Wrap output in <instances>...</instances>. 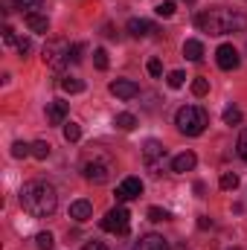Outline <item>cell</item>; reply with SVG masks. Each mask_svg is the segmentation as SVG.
Here are the masks:
<instances>
[{
	"label": "cell",
	"instance_id": "44dd1931",
	"mask_svg": "<svg viewBox=\"0 0 247 250\" xmlns=\"http://www.w3.org/2000/svg\"><path fill=\"white\" fill-rule=\"evenodd\" d=\"M114 125H117L120 131H134V128H137V117H134V114H117Z\"/></svg>",
	"mask_w": 247,
	"mask_h": 250
},
{
	"label": "cell",
	"instance_id": "9a60e30c",
	"mask_svg": "<svg viewBox=\"0 0 247 250\" xmlns=\"http://www.w3.org/2000/svg\"><path fill=\"white\" fill-rule=\"evenodd\" d=\"M134 250H169V242L163 236H157V233H148L134 245Z\"/></svg>",
	"mask_w": 247,
	"mask_h": 250
},
{
	"label": "cell",
	"instance_id": "7a4b0ae2",
	"mask_svg": "<svg viewBox=\"0 0 247 250\" xmlns=\"http://www.w3.org/2000/svg\"><path fill=\"white\" fill-rule=\"evenodd\" d=\"M175 125H178V131L186 134V137H198V134H204V128L209 125V117H206V111L198 108V105H184V108L175 114Z\"/></svg>",
	"mask_w": 247,
	"mask_h": 250
},
{
	"label": "cell",
	"instance_id": "1f68e13d",
	"mask_svg": "<svg viewBox=\"0 0 247 250\" xmlns=\"http://www.w3.org/2000/svg\"><path fill=\"white\" fill-rule=\"evenodd\" d=\"M166 218H169L166 209H160V207H148V221H166Z\"/></svg>",
	"mask_w": 247,
	"mask_h": 250
},
{
	"label": "cell",
	"instance_id": "484cf974",
	"mask_svg": "<svg viewBox=\"0 0 247 250\" xmlns=\"http://www.w3.org/2000/svg\"><path fill=\"white\" fill-rule=\"evenodd\" d=\"M29 154H32V146H29V143H21V140H18V143L12 146V157L21 160V157H29Z\"/></svg>",
	"mask_w": 247,
	"mask_h": 250
},
{
	"label": "cell",
	"instance_id": "f35d334b",
	"mask_svg": "<svg viewBox=\"0 0 247 250\" xmlns=\"http://www.w3.org/2000/svg\"><path fill=\"white\" fill-rule=\"evenodd\" d=\"M82 250H108V248H105L102 242H87V245H84Z\"/></svg>",
	"mask_w": 247,
	"mask_h": 250
},
{
	"label": "cell",
	"instance_id": "4316f807",
	"mask_svg": "<svg viewBox=\"0 0 247 250\" xmlns=\"http://www.w3.org/2000/svg\"><path fill=\"white\" fill-rule=\"evenodd\" d=\"M221 189H227V192L230 189H239V175L236 172H224L221 175Z\"/></svg>",
	"mask_w": 247,
	"mask_h": 250
},
{
	"label": "cell",
	"instance_id": "5b68a950",
	"mask_svg": "<svg viewBox=\"0 0 247 250\" xmlns=\"http://www.w3.org/2000/svg\"><path fill=\"white\" fill-rule=\"evenodd\" d=\"M111 172H114V163L108 157H90L84 160L82 166V175L90 181V184H108L111 181Z\"/></svg>",
	"mask_w": 247,
	"mask_h": 250
},
{
	"label": "cell",
	"instance_id": "d6a6232c",
	"mask_svg": "<svg viewBox=\"0 0 247 250\" xmlns=\"http://www.w3.org/2000/svg\"><path fill=\"white\" fill-rule=\"evenodd\" d=\"M239 157L247 163V128L242 131V137H239Z\"/></svg>",
	"mask_w": 247,
	"mask_h": 250
},
{
	"label": "cell",
	"instance_id": "7c38bea8",
	"mask_svg": "<svg viewBox=\"0 0 247 250\" xmlns=\"http://www.w3.org/2000/svg\"><path fill=\"white\" fill-rule=\"evenodd\" d=\"M195 163H198L195 151H181V154H175V157H172V172H178V175L192 172V169H195Z\"/></svg>",
	"mask_w": 247,
	"mask_h": 250
},
{
	"label": "cell",
	"instance_id": "6da1fadb",
	"mask_svg": "<svg viewBox=\"0 0 247 250\" xmlns=\"http://www.w3.org/2000/svg\"><path fill=\"white\" fill-rule=\"evenodd\" d=\"M21 207L32 218H50L59 207V192L47 181H29L21 189Z\"/></svg>",
	"mask_w": 247,
	"mask_h": 250
},
{
	"label": "cell",
	"instance_id": "8fae6325",
	"mask_svg": "<svg viewBox=\"0 0 247 250\" xmlns=\"http://www.w3.org/2000/svg\"><path fill=\"white\" fill-rule=\"evenodd\" d=\"M70 218H73V221H79V224H84L87 218H93V204H90V201H84V198L73 201V204H70Z\"/></svg>",
	"mask_w": 247,
	"mask_h": 250
},
{
	"label": "cell",
	"instance_id": "9c48e42d",
	"mask_svg": "<svg viewBox=\"0 0 247 250\" xmlns=\"http://www.w3.org/2000/svg\"><path fill=\"white\" fill-rule=\"evenodd\" d=\"M143 195V181L140 178H125L123 187L117 189V201L123 204V201H131V198H140Z\"/></svg>",
	"mask_w": 247,
	"mask_h": 250
},
{
	"label": "cell",
	"instance_id": "ffe728a7",
	"mask_svg": "<svg viewBox=\"0 0 247 250\" xmlns=\"http://www.w3.org/2000/svg\"><path fill=\"white\" fill-rule=\"evenodd\" d=\"M15 6L23 9L26 15H35V12H41V9L47 6V0H15Z\"/></svg>",
	"mask_w": 247,
	"mask_h": 250
},
{
	"label": "cell",
	"instance_id": "f546056e",
	"mask_svg": "<svg viewBox=\"0 0 247 250\" xmlns=\"http://www.w3.org/2000/svg\"><path fill=\"white\" fill-rule=\"evenodd\" d=\"M192 93H195V96H206V93H209V82H206V79H195V82H192Z\"/></svg>",
	"mask_w": 247,
	"mask_h": 250
},
{
	"label": "cell",
	"instance_id": "30bf717a",
	"mask_svg": "<svg viewBox=\"0 0 247 250\" xmlns=\"http://www.w3.org/2000/svg\"><path fill=\"white\" fill-rule=\"evenodd\" d=\"M67 111H70V105H67V102H62V99L47 102V123H50V125H64V120H67Z\"/></svg>",
	"mask_w": 247,
	"mask_h": 250
},
{
	"label": "cell",
	"instance_id": "d6986e66",
	"mask_svg": "<svg viewBox=\"0 0 247 250\" xmlns=\"http://www.w3.org/2000/svg\"><path fill=\"white\" fill-rule=\"evenodd\" d=\"M62 90L64 93H82V90H84V82L76 79V76H64L62 79Z\"/></svg>",
	"mask_w": 247,
	"mask_h": 250
},
{
	"label": "cell",
	"instance_id": "836d02e7",
	"mask_svg": "<svg viewBox=\"0 0 247 250\" xmlns=\"http://www.w3.org/2000/svg\"><path fill=\"white\" fill-rule=\"evenodd\" d=\"M82 53H84V47H82V44H73V47H70V62L79 64L82 62Z\"/></svg>",
	"mask_w": 247,
	"mask_h": 250
},
{
	"label": "cell",
	"instance_id": "d590c367",
	"mask_svg": "<svg viewBox=\"0 0 247 250\" xmlns=\"http://www.w3.org/2000/svg\"><path fill=\"white\" fill-rule=\"evenodd\" d=\"M15 47H18V53H21V56H26V53L32 50V44H29V38H18V44H15Z\"/></svg>",
	"mask_w": 247,
	"mask_h": 250
},
{
	"label": "cell",
	"instance_id": "e0dca14e",
	"mask_svg": "<svg viewBox=\"0 0 247 250\" xmlns=\"http://www.w3.org/2000/svg\"><path fill=\"white\" fill-rule=\"evenodd\" d=\"M184 59H189V62H201L204 59V44L198 38H189L184 44Z\"/></svg>",
	"mask_w": 247,
	"mask_h": 250
},
{
	"label": "cell",
	"instance_id": "e575fe53",
	"mask_svg": "<svg viewBox=\"0 0 247 250\" xmlns=\"http://www.w3.org/2000/svg\"><path fill=\"white\" fill-rule=\"evenodd\" d=\"M148 73H151L154 79H157V76H163V64L157 62V59H151V62H148Z\"/></svg>",
	"mask_w": 247,
	"mask_h": 250
},
{
	"label": "cell",
	"instance_id": "60d3db41",
	"mask_svg": "<svg viewBox=\"0 0 247 250\" xmlns=\"http://www.w3.org/2000/svg\"><path fill=\"white\" fill-rule=\"evenodd\" d=\"M233 250H239V248H233Z\"/></svg>",
	"mask_w": 247,
	"mask_h": 250
},
{
	"label": "cell",
	"instance_id": "cb8c5ba5",
	"mask_svg": "<svg viewBox=\"0 0 247 250\" xmlns=\"http://www.w3.org/2000/svg\"><path fill=\"white\" fill-rule=\"evenodd\" d=\"M82 137V125L79 123H64V140L67 143H76Z\"/></svg>",
	"mask_w": 247,
	"mask_h": 250
},
{
	"label": "cell",
	"instance_id": "2e32d148",
	"mask_svg": "<svg viewBox=\"0 0 247 250\" xmlns=\"http://www.w3.org/2000/svg\"><path fill=\"white\" fill-rule=\"evenodd\" d=\"M23 21H26V26H29L32 32H50V18L41 15V12H35V15H23Z\"/></svg>",
	"mask_w": 247,
	"mask_h": 250
},
{
	"label": "cell",
	"instance_id": "4dcf8cb0",
	"mask_svg": "<svg viewBox=\"0 0 247 250\" xmlns=\"http://www.w3.org/2000/svg\"><path fill=\"white\" fill-rule=\"evenodd\" d=\"M154 12H157L160 18H172V15H175V3H172V0H163V3H160Z\"/></svg>",
	"mask_w": 247,
	"mask_h": 250
},
{
	"label": "cell",
	"instance_id": "603a6c76",
	"mask_svg": "<svg viewBox=\"0 0 247 250\" xmlns=\"http://www.w3.org/2000/svg\"><path fill=\"white\" fill-rule=\"evenodd\" d=\"M221 120H224V125H239L242 123V111H239L236 105H230V108H224Z\"/></svg>",
	"mask_w": 247,
	"mask_h": 250
},
{
	"label": "cell",
	"instance_id": "ba28073f",
	"mask_svg": "<svg viewBox=\"0 0 247 250\" xmlns=\"http://www.w3.org/2000/svg\"><path fill=\"white\" fill-rule=\"evenodd\" d=\"M108 90L117 96V99H134V96H140V84L137 82H131V79H114L111 84H108Z\"/></svg>",
	"mask_w": 247,
	"mask_h": 250
},
{
	"label": "cell",
	"instance_id": "8d00e7d4",
	"mask_svg": "<svg viewBox=\"0 0 247 250\" xmlns=\"http://www.w3.org/2000/svg\"><path fill=\"white\" fill-rule=\"evenodd\" d=\"M3 41H6L9 47H12V44H18V38H15V29H12V26H6V29H3Z\"/></svg>",
	"mask_w": 247,
	"mask_h": 250
},
{
	"label": "cell",
	"instance_id": "3957f363",
	"mask_svg": "<svg viewBox=\"0 0 247 250\" xmlns=\"http://www.w3.org/2000/svg\"><path fill=\"white\" fill-rule=\"evenodd\" d=\"M198 29L201 32H209V35H227V9H209V12H201L195 18Z\"/></svg>",
	"mask_w": 247,
	"mask_h": 250
},
{
	"label": "cell",
	"instance_id": "277c9868",
	"mask_svg": "<svg viewBox=\"0 0 247 250\" xmlns=\"http://www.w3.org/2000/svg\"><path fill=\"white\" fill-rule=\"evenodd\" d=\"M44 64L47 67H53V70H62L64 64L70 62V44L64 41V38H53V41H47L44 44Z\"/></svg>",
	"mask_w": 247,
	"mask_h": 250
},
{
	"label": "cell",
	"instance_id": "4fadbf2b",
	"mask_svg": "<svg viewBox=\"0 0 247 250\" xmlns=\"http://www.w3.org/2000/svg\"><path fill=\"white\" fill-rule=\"evenodd\" d=\"M128 32H131L134 38H148V35L154 32V23L145 21V18H131V21H128Z\"/></svg>",
	"mask_w": 247,
	"mask_h": 250
},
{
	"label": "cell",
	"instance_id": "7402d4cb",
	"mask_svg": "<svg viewBox=\"0 0 247 250\" xmlns=\"http://www.w3.org/2000/svg\"><path fill=\"white\" fill-rule=\"evenodd\" d=\"M50 151H53V146H50L47 140H38V143H32V157H38V160H47V157H50Z\"/></svg>",
	"mask_w": 247,
	"mask_h": 250
},
{
	"label": "cell",
	"instance_id": "74e56055",
	"mask_svg": "<svg viewBox=\"0 0 247 250\" xmlns=\"http://www.w3.org/2000/svg\"><path fill=\"white\" fill-rule=\"evenodd\" d=\"M198 227H201V230H209V227H212V218L201 215V218H198Z\"/></svg>",
	"mask_w": 247,
	"mask_h": 250
},
{
	"label": "cell",
	"instance_id": "ab89813d",
	"mask_svg": "<svg viewBox=\"0 0 247 250\" xmlns=\"http://www.w3.org/2000/svg\"><path fill=\"white\" fill-rule=\"evenodd\" d=\"M184 3H195V0H184Z\"/></svg>",
	"mask_w": 247,
	"mask_h": 250
},
{
	"label": "cell",
	"instance_id": "52a82bcc",
	"mask_svg": "<svg viewBox=\"0 0 247 250\" xmlns=\"http://www.w3.org/2000/svg\"><path fill=\"white\" fill-rule=\"evenodd\" d=\"M215 62L221 70H236L239 64H242V56H239V50L233 47V44H221L218 50H215Z\"/></svg>",
	"mask_w": 247,
	"mask_h": 250
},
{
	"label": "cell",
	"instance_id": "f1b7e54d",
	"mask_svg": "<svg viewBox=\"0 0 247 250\" xmlns=\"http://www.w3.org/2000/svg\"><path fill=\"white\" fill-rule=\"evenodd\" d=\"M93 64H96V70H108V50H93Z\"/></svg>",
	"mask_w": 247,
	"mask_h": 250
},
{
	"label": "cell",
	"instance_id": "83f0119b",
	"mask_svg": "<svg viewBox=\"0 0 247 250\" xmlns=\"http://www.w3.org/2000/svg\"><path fill=\"white\" fill-rule=\"evenodd\" d=\"M166 82H169V87H184V82H186V73H181V70H172L169 76H166Z\"/></svg>",
	"mask_w": 247,
	"mask_h": 250
},
{
	"label": "cell",
	"instance_id": "8992f818",
	"mask_svg": "<svg viewBox=\"0 0 247 250\" xmlns=\"http://www.w3.org/2000/svg\"><path fill=\"white\" fill-rule=\"evenodd\" d=\"M99 227L105 233H117V236H125L128 227H131V212L125 207H114L111 212H105V218L99 221Z\"/></svg>",
	"mask_w": 247,
	"mask_h": 250
},
{
	"label": "cell",
	"instance_id": "ac0fdd59",
	"mask_svg": "<svg viewBox=\"0 0 247 250\" xmlns=\"http://www.w3.org/2000/svg\"><path fill=\"white\" fill-rule=\"evenodd\" d=\"M247 18L242 12H227V32H245Z\"/></svg>",
	"mask_w": 247,
	"mask_h": 250
},
{
	"label": "cell",
	"instance_id": "5bb4252c",
	"mask_svg": "<svg viewBox=\"0 0 247 250\" xmlns=\"http://www.w3.org/2000/svg\"><path fill=\"white\" fill-rule=\"evenodd\" d=\"M143 154H145V163L166 160V148H163L160 140H145V143H143Z\"/></svg>",
	"mask_w": 247,
	"mask_h": 250
},
{
	"label": "cell",
	"instance_id": "d4e9b609",
	"mask_svg": "<svg viewBox=\"0 0 247 250\" xmlns=\"http://www.w3.org/2000/svg\"><path fill=\"white\" fill-rule=\"evenodd\" d=\"M35 248H38V250H53V248H56L53 233H38V236H35Z\"/></svg>",
	"mask_w": 247,
	"mask_h": 250
}]
</instances>
